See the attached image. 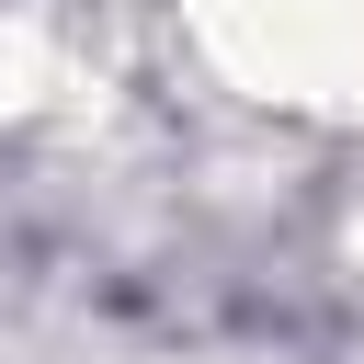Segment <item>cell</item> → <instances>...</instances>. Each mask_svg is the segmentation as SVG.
I'll return each instance as SVG.
<instances>
[{"mask_svg": "<svg viewBox=\"0 0 364 364\" xmlns=\"http://www.w3.org/2000/svg\"><path fill=\"white\" fill-rule=\"evenodd\" d=\"M182 23L250 102L364 125V0H182Z\"/></svg>", "mask_w": 364, "mask_h": 364, "instance_id": "cell-1", "label": "cell"}]
</instances>
